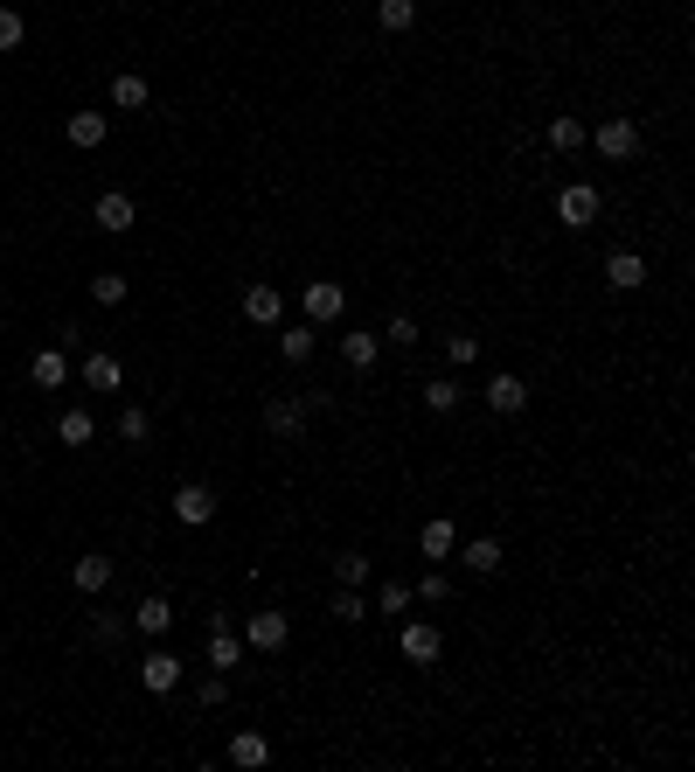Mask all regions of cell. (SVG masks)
<instances>
[{
    "label": "cell",
    "mask_w": 695,
    "mask_h": 772,
    "mask_svg": "<svg viewBox=\"0 0 695 772\" xmlns=\"http://www.w3.org/2000/svg\"><path fill=\"white\" fill-rule=\"evenodd\" d=\"M556 223H563V230H591V223H598V188H591V181H570V188L556 195Z\"/></svg>",
    "instance_id": "1"
},
{
    "label": "cell",
    "mask_w": 695,
    "mask_h": 772,
    "mask_svg": "<svg viewBox=\"0 0 695 772\" xmlns=\"http://www.w3.org/2000/svg\"><path fill=\"white\" fill-rule=\"evenodd\" d=\"M299 307H306V327H327V320H341V313H348V293H341L334 279H313V286L299 293Z\"/></svg>",
    "instance_id": "2"
},
{
    "label": "cell",
    "mask_w": 695,
    "mask_h": 772,
    "mask_svg": "<svg viewBox=\"0 0 695 772\" xmlns=\"http://www.w3.org/2000/svg\"><path fill=\"white\" fill-rule=\"evenodd\" d=\"M139 689H146V696H167V689H181V654L153 647V654L139 661Z\"/></svg>",
    "instance_id": "3"
},
{
    "label": "cell",
    "mask_w": 695,
    "mask_h": 772,
    "mask_svg": "<svg viewBox=\"0 0 695 772\" xmlns=\"http://www.w3.org/2000/svg\"><path fill=\"white\" fill-rule=\"evenodd\" d=\"M584 140H598V154H605V160H633V154H640V126H633V119H605V126L584 133Z\"/></svg>",
    "instance_id": "4"
},
{
    "label": "cell",
    "mask_w": 695,
    "mask_h": 772,
    "mask_svg": "<svg viewBox=\"0 0 695 772\" xmlns=\"http://www.w3.org/2000/svg\"><path fill=\"white\" fill-rule=\"evenodd\" d=\"M209 515H216V494H209L202 480H181V487H174V522H188V529H202Z\"/></svg>",
    "instance_id": "5"
},
{
    "label": "cell",
    "mask_w": 695,
    "mask_h": 772,
    "mask_svg": "<svg viewBox=\"0 0 695 772\" xmlns=\"http://www.w3.org/2000/svg\"><path fill=\"white\" fill-rule=\"evenodd\" d=\"M244 640H251L258 654H278V647L292 640V619H285V613H251V619H244Z\"/></svg>",
    "instance_id": "6"
},
{
    "label": "cell",
    "mask_w": 695,
    "mask_h": 772,
    "mask_svg": "<svg viewBox=\"0 0 695 772\" xmlns=\"http://www.w3.org/2000/svg\"><path fill=\"white\" fill-rule=\"evenodd\" d=\"M438 654H445L438 626H431V619H411V626H404V661H417V668H438Z\"/></svg>",
    "instance_id": "7"
},
{
    "label": "cell",
    "mask_w": 695,
    "mask_h": 772,
    "mask_svg": "<svg viewBox=\"0 0 695 772\" xmlns=\"http://www.w3.org/2000/svg\"><path fill=\"white\" fill-rule=\"evenodd\" d=\"M605 286H612V293H640V286H647V258H640V251H612V258H605Z\"/></svg>",
    "instance_id": "8"
},
{
    "label": "cell",
    "mask_w": 695,
    "mask_h": 772,
    "mask_svg": "<svg viewBox=\"0 0 695 772\" xmlns=\"http://www.w3.org/2000/svg\"><path fill=\"white\" fill-rule=\"evenodd\" d=\"M91 216H98V230H105V237H126V230H133V195H119V188H105Z\"/></svg>",
    "instance_id": "9"
},
{
    "label": "cell",
    "mask_w": 695,
    "mask_h": 772,
    "mask_svg": "<svg viewBox=\"0 0 695 772\" xmlns=\"http://www.w3.org/2000/svg\"><path fill=\"white\" fill-rule=\"evenodd\" d=\"M487 404H494L501 418H515V411L529 404V383H522V376H508V369H494V376H487Z\"/></svg>",
    "instance_id": "10"
},
{
    "label": "cell",
    "mask_w": 695,
    "mask_h": 772,
    "mask_svg": "<svg viewBox=\"0 0 695 772\" xmlns=\"http://www.w3.org/2000/svg\"><path fill=\"white\" fill-rule=\"evenodd\" d=\"M63 133H70V147H84V154H91V147H105L112 119H105V112H70V126H63Z\"/></svg>",
    "instance_id": "11"
},
{
    "label": "cell",
    "mask_w": 695,
    "mask_h": 772,
    "mask_svg": "<svg viewBox=\"0 0 695 772\" xmlns=\"http://www.w3.org/2000/svg\"><path fill=\"white\" fill-rule=\"evenodd\" d=\"M28 376H35V390H63V383H70V355H63V348H42V355L28 362Z\"/></svg>",
    "instance_id": "12"
},
{
    "label": "cell",
    "mask_w": 695,
    "mask_h": 772,
    "mask_svg": "<svg viewBox=\"0 0 695 772\" xmlns=\"http://www.w3.org/2000/svg\"><path fill=\"white\" fill-rule=\"evenodd\" d=\"M452 543H459V529H452L445 515H431V522L417 529V550H424L431 564H445V557H452Z\"/></svg>",
    "instance_id": "13"
},
{
    "label": "cell",
    "mask_w": 695,
    "mask_h": 772,
    "mask_svg": "<svg viewBox=\"0 0 695 772\" xmlns=\"http://www.w3.org/2000/svg\"><path fill=\"white\" fill-rule=\"evenodd\" d=\"M452 550H459V564H466V571H480V578H494V571H501V543H494V536H473V543H452Z\"/></svg>",
    "instance_id": "14"
},
{
    "label": "cell",
    "mask_w": 695,
    "mask_h": 772,
    "mask_svg": "<svg viewBox=\"0 0 695 772\" xmlns=\"http://www.w3.org/2000/svg\"><path fill=\"white\" fill-rule=\"evenodd\" d=\"M265 759H272V738H265V731H237V738H230V766L258 772Z\"/></svg>",
    "instance_id": "15"
},
{
    "label": "cell",
    "mask_w": 695,
    "mask_h": 772,
    "mask_svg": "<svg viewBox=\"0 0 695 772\" xmlns=\"http://www.w3.org/2000/svg\"><path fill=\"white\" fill-rule=\"evenodd\" d=\"M244 320H258V327H278V320H285V300H278V286H251V293H244Z\"/></svg>",
    "instance_id": "16"
},
{
    "label": "cell",
    "mask_w": 695,
    "mask_h": 772,
    "mask_svg": "<svg viewBox=\"0 0 695 772\" xmlns=\"http://www.w3.org/2000/svg\"><path fill=\"white\" fill-rule=\"evenodd\" d=\"M133 626L146 633V640H160V633L174 626V606H167V599L153 592V599H139V606H133Z\"/></svg>",
    "instance_id": "17"
},
{
    "label": "cell",
    "mask_w": 695,
    "mask_h": 772,
    "mask_svg": "<svg viewBox=\"0 0 695 772\" xmlns=\"http://www.w3.org/2000/svg\"><path fill=\"white\" fill-rule=\"evenodd\" d=\"M237 661H244V640L216 619V626H209V668H237Z\"/></svg>",
    "instance_id": "18"
},
{
    "label": "cell",
    "mask_w": 695,
    "mask_h": 772,
    "mask_svg": "<svg viewBox=\"0 0 695 772\" xmlns=\"http://www.w3.org/2000/svg\"><path fill=\"white\" fill-rule=\"evenodd\" d=\"M327 613L341 619V626H362V619H369V599H362V585H341V592L327 599Z\"/></svg>",
    "instance_id": "19"
},
{
    "label": "cell",
    "mask_w": 695,
    "mask_h": 772,
    "mask_svg": "<svg viewBox=\"0 0 695 772\" xmlns=\"http://www.w3.org/2000/svg\"><path fill=\"white\" fill-rule=\"evenodd\" d=\"M376 348H383V334H341V362L348 369H376Z\"/></svg>",
    "instance_id": "20"
},
{
    "label": "cell",
    "mask_w": 695,
    "mask_h": 772,
    "mask_svg": "<svg viewBox=\"0 0 695 772\" xmlns=\"http://www.w3.org/2000/svg\"><path fill=\"white\" fill-rule=\"evenodd\" d=\"M56 439H63V446H91V439H98V418H91V411H63V418H56Z\"/></svg>",
    "instance_id": "21"
},
{
    "label": "cell",
    "mask_w": 695,
    "mask_h": 772,
    "mask_svg": "<svg viewBox=\"0 0 695 772\" xmlns=\"http://www.w3.org/2000/svg\"><path fill=\"white\" fill-rule=\"evenodd\" d=\"M278 355L285 362H313V327L299 320V327H278Z\"/></svg>",
    "instance_id": "22"
},
{
    "label": "cell",
    "mask_w": 695,
    "mask_h": 772,
    "mask_svg": "<svg viewBox=\"0 0 695 772\" xmlns=\"http://www.w3.org/2000/svg\"><path fill=\"white\" fill-rule=\"evenodd\" d=\"M84 383H91V390H119V383H126L119 355H91V362H84Z\"/></svg>",
    "instance_id": "23"
},
{
    "label": "cell",
    "mask_w": 695,
    "mask_h": 772,
    "mask_svg": "<svg viewBox=\"0 0 695 772\" xmlns=\"http://www.w3.org/2000/svg\"><path fill=\"white\" fill-rule=\"evenodd\" d=\"M70 578H77V592H105L112 585V557H77Z\"/></svg>",
    "instance_id": "24"
},
{
    "label": "cell",
    "mask_w": 695,
    "mask_h": 772,
    "mask_svg": "<svg viewBox=\"0 0 695 772\" xmlns=\"http://www.w3.org/2000/svg\"><path fill=\"white\" fill-rule=\"evenodd\" d=\"M417 21V0H376V28H390V35H404Z\"/></svg>",
    "instance_id": "25"
},
{
    "label": "cell",
    "mask_w": 695,
    "mask_h": 772,
    "mask_svg": "<svg viewBox=\"0 0 695 772\" xmlns=\"http://www.w3.org/2000/svg\"><path fill=\"white\" fill-rule=\"evenodd\" d=\"M299 418H306V404H285V397L265 404V425H272L278 439H299Z\"/></svg>",
    "instance_id": "26"
},
{
    "label": "cell",
    "mask_w": 695,
    "mask_h": 772,
    "mask_svg": "<svg viewBox=\"0 0 695 772\" xmlns=\"http://www.w3.org/2000/svg\"><path fill=\"white\" fill-rule=\"evenodd\" d=\"M146 98H153L146 77H112V105H119V112H146Z\"/></svg>",
    "instance_id": "27"
},
{
    "label": "cell",
    "mask_w": 695,
    "mask_h": 772,
    "mask_svg": "<svg viewBox=\"0 0 695 772\" xmlns=\"http://www.w3.org/2000/svg\"><path fill=\"white\" fill-rule=\"evenodd\" d=\"M584 133H591L584 119H550V154H577V147H584Z\"/></svg>",
    "instance_id": "28"
},
{
    "label": "cell",
    "mask_w": 695,
    "mask_h": 772,
    "mask_svg": "<svg viewBox=\"0 0 695 772\" xmlns=\"http://www.w3.org/2000/svg\"><path fill=\"white\" fill-rule=\"evenodd\" d=\"M411 599H424V606H445V599H452V578H445V571L431 564V571H424V578L411 585Z\"/></svg>",
    "instance_id": "29"
},
{
    "label": "cell",
    "mask_w": 695,
    "mask_h": 772,
    "mask_svg": "<svg viewBox=\"0 0 695 772\" xmlns=\"http://www.w3.org/2000/svg\"><path fill=\"white\" fill-rule=\"evenodd\" d=\"M424 404H431L438 418H445V411H459V383H452V376H438V383H424Z\"/></svg>",
    "instance_id": "30"
},
{
    "label": "cell",
    "mask_w": 695,
    "mask_h": 772,
    "mask_svg": "<svg viewBox=\"0 0 695 772\" xmlns=\"http://www.w3.org/2000/svg\"><path fill=\"white\" fill-rule=\"evenodd\" d=\"M334 578H341V585H369V557H362V550H341V557H334Z\"/></svg>",
    "instance_id": "31"
},
{
    "label": "cell",
    "mask_w": 695,
    "mask_h": 772,
    "mask_svg": "<svg viewBox=\"0 0 695 772\" xmlns=\"http://www.w3.org/2000/svg\"><path fill=\"white\" fill-rule=\"evenodd\" d=\"M91 300H98V307H119V300H126V279H119V272H98V279H91Z\"/></svg>",
    "instance_id": "32"
},
{
    "label": "cell",
    "mask_w": 695,
    "mask_h": 772,
    "mask_svg": "<svg viewBox=\"0 0 695 772\" xmlns=\"http://www.w3.org/2000/svg\"><path fill=\"white\" fill-rule=\"evenodd\" d=\"M146 432H153V418H146V411H139V404H126V411H119V439H146Z\"/></svg>",
    "instance_id": "33"
},
{
    "label": "cell",
    "mask_w": 695,
    "mask_h": 772,
    "mask_svg": "<svg viewBox=\"0 0 695 772\" xmlns=\"http://www.w3.org/2000/svg\"><path fill=\"white\" fill-rule=\"evenodd\" d=\"M376 606H383V613H411V585H404V578H390V585L376 592Z\"/></svg>",
    "instance_id": "34"
},
{
    "label": "cell",
    "mask_w": 695,
    "mask_h": 772,
    "mask_svg": "<svg viewBox=\"0 0 695 772\" xmlns=\"http://www.w3.org/2000/svg\"><path fill=\"white\" fill-rule=\"evenodd\" d=\"M21 35H28V28H21V14H14V7H0V56H7V49H21Z\"/></svg>",
    "instance_id": "35"
},
{
    "label": "cell",
    "mask_w": 695,
    "mask_h": 772,
    "mask_svg": "<svg viewBox=\"0 0 695 772\" xmlns=\"http://www.w3.org/2000/svg\"><path fill=\"white\" fill-rule=\"evenodd\" d=\"M383 341H397V348H411V341H417V320H411V313H390V327H383Z\"/></svg>",
    "instance_id": "36"
},
{
    "label": "cell",
    "mask_w": 695,
    "mask_h": 772,
    "mask_svg": "<svg viewBox=\"0 0 695 772\" xmlns=\"http://www.w3.org/2000/svg\"><path fill=\"white\" fill-rule=\"evenodd\" d=\"M445 355H452V362H480V341H473V334H445Z\"/></svg>",
    "instance_id": "37"
},
{
    "label": "cell",
    "mask_w": 695,
    "mask_h": 772,
    "mask_svg": "<svg viewBox=\"0 0 695 772\" xmlns=\"http://www.w3.org/2000/svg\"><path fill=\"white\" fill-rule=\"evenodd\" d=\"M91 633H98V647H112V640L126 633V619H119V613H98V619H91Z\"/></svg>",
    "instance_id": "38"
}]
</instances>
